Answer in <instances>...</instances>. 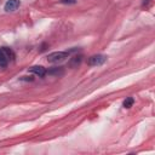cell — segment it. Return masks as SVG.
Listing matches in <instances>:
<instances>
[{
  "instance_id": "1",
  "label": "cell",
  "mask_w": 155,
  "mask_h": 155,
  "mask_svg": "<svg viewBox=\"0 0 155 155\" xmlns=\"http://www.w3.org/2000/svg\"><path fill=\"white\" fill-rule=\"evenodd\" d=\"M15 53L8 47H1L0 48V68H6L11 61H13Z\"/></svg>"
},
{
  "instance_id": "2",
  "label": "cell",
  "mask_w": 155,
  "mask_h": 155,
  "mask_svg": "<svg viewBox=\"0 0 155 155\" xmlns=\"http://www.w3.org/2000/svg\"><path fill=\"white\" fill-rule=\"evenodd\" d=\"M75 50H71V51H56V52H51L48 56H47V61L50 63H58V62H62L63 59H65L67 57H69V54L71 52H74Z\"/></svg>"
},
{
  "instance_id": "3",
  "label": "cell",
  "mask_w": 155,
  "mask_h": 155,
  "mask_svg": "<svg viewBox=\"0 0 155 155\" xmlns=\"http://www.w3.org/2000/svg\"><path fill=\"white\" fill-rule=\"evenodd\" d=\"M107 58L105 54H93L87 59V64L91 67H99L107 62Z\"/></svg>"
},
{
  "instance_id": "4",
  "label": "cell",
  "mask_w": 155,
  "mask_h": 155,
  "mask_svg": "<svg viewBox=\"0 0 155 155\" xmlns=\"http://www.w3.org/2000/svg\"><path fill=\"white\" fill-rule=\"evenodd\" d=\"M19 6H21V1L19 0H7L5 6H4V8H5L6 12H13Z\"/></svg>"
},
{
  "instance_id": "5",
  "label": "cell",
  "mask_w": 155,
  "mask_h": 155,
  "mask_svg": "<svg viewBox=\"0 0 155 155\" xmlns=\"http://www.w3.org/2000/svg\"><path fill=\"white\" fill-rule=\"evenodd\" d=\"M29 71L33 73V74H35V75H38L39 78H44L47 74V70L44 67H41V65H34V67H31L29 69Z\"/></svg>"
},
{
  "instance_id": "6",
  "label": "cell",
  "mask_w": 155,
  "mask_h": 155,
  "mask_svg": "<svg viewBox=\"0 0 155 155\" xmlns=\"http://www.w3.org/2000/svg\"><path fill=\"white\" fill-rule=\"evenodd\" d=\"M81 61H82V56H81V54H79V56H74V57L70 58V61H69V67H71V68H76L78 65H80Z\"/></svg>"
},
{
  "instance_id": "7",
  "label": "cell",
  "mask_w": 155,
  "mask_h": 155,
  "mask_svg": "<svg viewBox=\"0 0 155 155\" xmlns=\"http://www.w3.org/2000/svg\"><path fill=\"white\" fill-rule=\"evenodd\" d=\"M63 73H64V70H63L62 67H57V68H52V69L47 70V74H50V75H57V76L63 75Z\"/></svg>"
},
{
  "instance_id": "8",
  "label": "cell",
  "mask_w": 155,
  "mask_h": 155,
  "mask_svg": "<svg viewBox=\"0 0 155 155\" xmlns=\"http://www.w3.org/2000/svg\"><path fill=\"white\" fill-rule=\"evenodd\" d=\"M133 103H134V99H133L132 97H127V98L124 101L122 105H124V108H131V107L133 105Z\"/></svg>"
},
{
  "instance_id": "9",
  "label": "cell",
  "mask_w": 155,
  "mask_h": 155,
  "mask_svg": "<svg viewBox=\"0 0 155 155\" xmlns=\"http://www.w3.org/2000/svg\"><path fill=\"white\" fill-rule=\"evenodd\" d=\"M19 80H21V81H33L34 78H31V76H21Z\"/></svg>"
},
{
  "instance_id": "10",
  "label": "cell",
  "mask_w": 155,
  "mask_h": 155,
  "mask_svg": "<svg viewBox=\"0 0 155 155\" xmlns=\"http://www.w3.org/2000/svg\"><path fill=\"white\" fill-rule=\"evenodd\" d=\"M62 4H76V0H61Z\"/></svg>"
}]
</instances>
